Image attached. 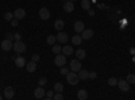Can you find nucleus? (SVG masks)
Listing matches in <instances>:
<instances>
[{
	"label": "nucleus",
	"mask_w": 135,
	"mask_h": 100,
	"mask_svg": "<svg viewBox=\"0 0 135 100\" xmlns=\"http://www.w3.org/2000/svg\"><path fill=\"white\" fill-rule=\"evenodd\" d=\"M53 100H64V96L61 92H55L54 96H53Z\"/></svg>",
	"instance_id": "obj_28"
},
{
	"label": "nucleus",
	"mask_w": 135,
	"mask_h": 100,
	"mask_svg": "<svg viewBox=\"0 0 135 100\" xmlns=\"http://www.w3.org/2000/svg\"><path fill=\"white\" fill-rule=\"evenodd\" d=\"M81 7L85 11H89V9H91V2H89V0H83V2H81Z\"/></svg>",
	"instance_id": "obj_24"
},
{
	"label": "nucleus",
	"mask_w": 135,
	"mask_h": 100,
	"mask_svg": "<svg viewBox=\"0 0 135 100\" xmlns=\"http://www.w3.org/2000/svg\"><path fill=\"white\" fill-rule=\"evenodd\" d=\"M14 38V34H12V32H8V34L6 35V39H12Z\"/></svg>",
	"instance_id": "obj_37"
},
{
	"label": "nucleus",
	"mask_w": 135,
	"mask_h": 100,
	"mask_svg": "<svg viewBox=\"0 0 135 100\" xmlns=\"http://www.w3.org/2000/svg\"><path fill=\"white\" fill-rule=\"evenodd\" d=\"M73 28H74V31L77 32V34H81V32L85 30V25H84V22L77 20L76 23H74V26H73Z\"/></svg>",
	"instance_id": "obj_6"
},
{
	"label": "nucleus",
	"mask_w": 135,
	"mask_h": 100,
	"mask_svg": "<svg viewBox=\"0 0 135 100\" xmlns=\"http://www.w3.org/2000/svg\"><path fill=\"white\" fill-rule=\"evenodd\" d=\"M108 84L111 87H114V85H118V80L115 79V77H111V79H108Z\"/></svg>",
	"instance_id": "obj_30"
},
{
	"label": "nucleus",
	"mask_w": 135,
	"mask_h": 100,
	"mask_svg": "<svg viewBox=\"0 0 135 100\" xmlns=\"http://www.w3.org/2000/svg\"><path fill=\"white\" fill-rule=\"evenodd\" d=\"M69 2H72V3H73V2H76V0H69Z\"/></svg>",
	"instance_id": "obj_44"
},
{
	"label": "nucleus",
	"mask_w": 135,
	"mask_h": 100,
	"mask_svg": "<svg viewBox=\"0 0 135 100\" xmlns=\"http://www.w3.org/2000/svg\"><path fill=\"white\" fill-rule=\"evenodd\" d=\"M11 25H12V26H14V27H16V26H18V25H19V20H18V19H16V18H14V19H12V20H11Z\"/></svg>",
	"instance_id": "obj_35"
},
{
	"label": "nucleus",
	"mask_w": 135,
	"mask_h": 100,
	"mask_svg": "<svg viewBox=\"0 0 135 100\" xmlns=\"http://www.w3.org/2000/svg\"><path fill=\"white\" fill-rule=\"evenodd\" d=\"M25 16H26V11H25L23 8H16V9L14 11V18H16L18 20L25 19Z\"/></svg>",
	"instance_id": "obj_7"
},
{
	"label": "nucleus",
	"mask_w": 135,
	"mask_h": 100,
	"mask_svg": "<svg viewBox=\"0 0 135 100\" xmlns=\"http://www.w3.org/2000/svg\"><path fill=\"white\" fill-rule=\"evenodd\" d=\"M39 54H32V57H31V61H34V62H38L39 61Z\"/></svg>",
	"instance_id": "obj_33"
},
{
	"label": "nucleus",
	"mask_w": 135,
	"mask_h": 100,
	"mask_svg": "<svg viewBox=\"0 0 135 100\" xmlns=\"http://www.w3.org/2000/svg\"><path fill=\"white\" fill-rule=\"evenodd\" d=\"M73 53H74V51H73V47H72V46H68V45H66L65 47H62V54H64V55H72Z\"/></svg>",
	"instance_id": "obj_20"
},
{
	"label": "nucleus",
	"mask_w": 135,
	"mask_h": 100,
	"mask_svg": "<svg viewBox=\"0 0 135 100\" xmlns=\"http://www.w3.org/2000/svg\"><path fill=\"white\" fill-rule=\"evenodd\" d=\"M86 97H88V92L85 89H80L77 92V99L78 100H86Z\"/></svg>",
	"instance_id": "obj_16"
},
{
	"label": "nucleus",
	"mask_w": 135,
	"mask_h": 100,
	"mask_svg": "<svg viewBox=\"0 0 135 100\" xmlns=\"http://www.w3.org/2000/svg\"><path fill=\"white\" fill-rule=\"evenodd\" d=\"M66 80H68V83H69L70 85H76L80 79H78V74L76 72H69L66 74Z\"/></svg>",
	"instance_id": "obj_2"
},
{
	"label": "nucleus",
	"mask_w": 135,
	"mask_h": 100,
	"mask_svg": "<svg viewBox=\"0 0 135 100\" xmlns=\"http://www.w3.org/2000/svg\"><path fill=\"white\" fill-rule=\"evenodd\" d=\"M14 38H15L16 41H20V34H19V32H15V34H14Z\"/></svg>",
	"instance_id": "obj_38"
},
{
	"label": "nucleus",
	"mask_w": 135,
	"mask_h": 100,
	"mask_svg": "<svg viewBox=\"0 0 135 100\" xmlns=\"http://www.w3.org/2000/svg\"><path fill=\"white\" fill-rule=\"evenodd\" d=\"M51 51L57 55V54H60L61 51H62V47L60 46V45H53V47H51Z\"/></svg>",
	"instance_id": "obj_25"
},
{
	"label": "nucleus",
	"mask_w": 135,
	"mask_h": 100,
	"mask_svg": "<svg viewBox=\"0 0 135 100\" xmlns=\"http://www.w3.org/2000/svg\"><path fill=\"white\" fill-rule=\"evenodd\" d=\"M118 87H119V89L123 91V92H127L130 89V84L126 80H119L118 81Z\"/></svg>",
	"instance_id": "obj_9"
},
{
	"label": "nucleus",
	"mask_w": 135,
	"mask_h": 100,
	"mask_svg": "<svg viewBox=\"0 0 135 100\" xmlns=\"http://www.w3.org/2000/svg\"><path fill=\"white\" fill-rule=\"evenodd\" d=\"M26 69H27V72H30V73H34L37 70V62H34V61H30V62H27L26 64Z\"/></svg>",
	"instance_id": "obj_14"
},
{
	"label": "nucleus",
	"mask_w": 135,
	"mask_h": 100,
	"mask_svg": "<svg viewBox=\"0 0 135 100\" xmlns=\"http://www.w3.org/2000/svg\"><path fill=\"white\" fill-rule=\"evenodd\" d=\"M69 66H70V70H72V72H78V70L83 69L80 60H72L70 64H69Z\"/></svg>",
	"instance_id": "obj_4"
},
{
	"label": "nucleus",
	"mask_w": 135,
	"mask_h": 100,
	"mask_svg": "<svg viewBox=\"0 0 135 100\" xmlns=\"http://www.w3.org/2000/svg\"><path fill=\"white\" fill-rule=\"evenodd\" d=\"M64 26H65V23H64L62 19H58V20L54 22V27H55V30H58V31H62Z\"/></svg>",
	"instance_id": "obj_18"
},
{
	"label": "nucleus",
	"mask_w": 135,
	"mask_h": 100,
	"mask_svg": "<svg viewBox=\"0 0 135 100\" xmlns=\"http://www.w3.org/2000/svg\"><path fill=\"white\" fill-rule=\"evenodd\" d=\"M74 53H76L77 60H84V58H85V55H86V53H85L84 49H78V50H76Z\"/></svg>",
	"instance_id": "obj_17"
},
{
	"label": "nucleus",
	"mask_w": 135,
	"mask_h": 100,
	"mask_svg": "<svg viewBox=\"0 0 135 100\" xmlns=\"http://www.w3.org/2000/svg\"><path fill=\"white\" fill-rule=\"evenodd\" d=\"M39 18H41L42 20L50 19V11H49L46 7H42V8L39 9Z\"/></svg>",
	"instance_id": "obj_5"
},
{
	"label": "nucleus",
	"mask_w": 135,
	"mask_h": 100,
	"mask_svg": "<svg viewBox=\"0 0 135 100\" xmlns=\"http://www.w3.org/2000/svg\"><path fill=\"white\" fill-rule=\"evenodd\" d=\"M0 100H3V96L2 95H0Z\"/></svg>",
	"instance_id": "obj_43"
},
{
	"label": "nucleus",
	"mask_w": 135,
	"mask_h": 100,
	"mask_svg": "<svg viewBox=\"0 0 135 100\" xmlns=\"http://www.w3.org/2000/svg\"><path fill=\"white\" fill-rule=\"evenodd\" d=\"M72 42L74 43V45H80V43L83 42V38H81V35H80V34H76V35L72 38Z\"/></svg>",
	"instance_id": "obj_22"
},
{
	"label": "nucleus",
	"mask_w": 135,
	"mask_h": 100,
	"mask_svg": "<svg viewBox=\"0 0 135 100\" xmlns=\"http://www.w3.org/2000/svg\"><path fill=\"white\" fill-rule=\"evenodd\" d=\"M43 100H53V99H49V97H46V99H43Z\"/></svg>",
	"instance_id": "obj_42"
},
{
	"label": "nucleus",
	"mask_w": 135,
	"mask_h": 100,
	"mask_svg": "<svg viewBox=\"0 0 135 100\" xmlns=\"http://www.w3.org/2000/svg\"><path fill=\"white\" fill-rule=\"evenodd\" d=\"M126 81L128 83V84H135V74H128L127 76V79H126Z\"/></svg>",
	"instance_id": "obj_27"
},
{
	"label": "nucleus",
	"mask_w": 135,
	"mask_h": 100,
	"mask_svg": "<svg viewBox=\"0 0 135 100\" xmlns=\"http://www.w3.org/2000/svg\"><path fill=\"white\" fill-rule=\"evenodd\" d=\"M132 61L135 62V55H132Z\"/></svg>",
	"instance_id": "obj_41"
},
{
	"label": "nucleus",
	"mask_w": 135,
	"mask_h": 100,
	"mask_svg": "<svg viewBox=\"0 0 135 100\" xmlns=\"http://www.w3.org/2000/svg\"><path fill=\"white\" fill-rule=\"evenodd\" d=\"M38 84H39V87H43L45 84H47V80H46V77H41V79L38 80Z\"/></svg>",
	"instance_id": "obj_31"
},
{
	"label": "nucleus",
	"mask_w": 135,
	"mask_h": 100,
	"mask_svg": "<svg viewBox=\"0 0 135 100\" xmlns=\"http://www.w3.org/2000/svg\"><path fill=\"white\" fill-rule=\"evenodd\" d=\"M73 9H74V6H73V3L72 2H65L64 3V11L65 12H73Z\"/></svg>",
	"instance_id": "obj_15"
},
{
	"label": "nucleus",
	"mask_w": 135,
	"mask_h": 100,
	"mask_svg": "<svg viewBox=\"0 0 135 100\" xmlns=\"http://www.w3.org/2000/svg\"><path fill=\"white\" fill-rule=\"evenodd\" d=\"M15 95V89H14V87H6L4 88V96L7 99H12Z\"/></svg>",
	"instance_id": "obj_10"
},
{
	"label": "nucleus",
	"mask_w": 135,
	"mask_h": 100,
	"mask_svg": "<svg viewBox=\"0 0 135 100\" xmlns=\"http://www.w3.org/2000/svg\"><path fill=\"white\" fill-rule=\"evenodd\" d=\"M60 73H61L62 76H66L68 73H69V70H68V69L65 68V66H62V68H61V72H60Z\"/></svg>",
	"instance_id": "obj_34"
},
{
	"label": "nucleus",
	"mask_w": 135,
	"mask_h": 100,
	"mask_svg": "<svg viewBox=\"0 0 135 100\" xmlns=\"http://www.w3.org/2000/svg\"><path fill=\"white\" fill-rule=\"evenodd\" d=\"M93 30H91V28H85L83 32H81V38L83 39H91L92 37H93Z\"/></svg>",
	"instance_id": "obj_11"
},
{
	"label": "nucleus",
	"mask_w": 135,
	"mask_h": 100,
	"mask_svg": "<svg viewBox=\"0 0 135 100\" xmlns=\"http://www.w3.org/2000/svg\"><path fill=\"white\" fill-rule=\"evenodd\" d=\"M46 96H47L49 99H53V96H54V92H53V91H47V92H46Z\"/></svg>",
	"instance_id": "obj_36"
},
{
	"label": "nucleus",
	"mask_w": 135,
	"mask_h": 100,
	"mask_svg": "<svg viewBox=\"0 0 135 100\" xmlns=\"http://www.w3.org/2000/svg\"><path fill=\"white\" fill-rule=\"evenodd\" d=\"M78 79L80 80H86L88 79V70H85V69H81V70H78Z\"/></svg>",
	"instance_id": "obj_21"
},
{
	"label": "nucleus",
	"mask_w": 135,
	"mask_h": 100,
	"mask_svg": "<svg viewBox=\"0 0 135 100\" xmlns=\"http://www.w3.org/2000/svg\"><path fill=\"white\" fill-rule=\"evenodd\" d=\"M4 19L7 20V22H11L14 19V14H11V12H6L4 14Z\"/></svg>",
	"instance_id": "obj_29"
},
{
	"label": "nucleus",
	"mask_w": 135,
	"mask_h": 100,
	"mask_svg": "<svg viewBox=\"0 0 135 100\" xmlns=\"http://www.w3.org/2000/svg\"><path fill=\"white\" fill-rule=\"evenodd\" d=\"M12 46H14V43H12V41H11V39H4L2 42V49L4 51H9L11 49H12Z\"/></svg>",
	"instance_id": "obj_8"
},
{
	"label": "nucleus",
	"mask_w": 135,
	"mask_h": 100,
	"mask_svg": "<svg viewBox=\"0 0 135 100\" xmlns=\"http://www.w3.org/2000/svg\"><path fill=\"white\" fill-rule=\"evenodd\" d=\"M130 53L134 55V54H135V49H134V47H131V49H130Z\"/></svg>",
	"instance_id": "obj_40"
},
{
	"label": "nucleus",
	"mask_w": 135,
	"mask_h": 100,
	"mask_svg": "<svg viewBox=\"0 0 135 100\" xmlns=\"http://www.w3.org/2000/svg\"><path fill=\"white\" fill-rule=\"evenodd\" d=\"M88 77H89V79H96V77H97V73L96 72H88Z\"/></svg>",
	"instance_id": "obj_32"
},
{
	"label": "nucleus",
	"mask_w": 135,
	"mask_h": 100,
	"mask_svg": "<svg viewBox=\"0 0 135 100\" xmlns=\"http://www.w3.org/2000/svg\"><path fill=\"white\" fill-rule=\"evenodd\" d=\"M12 49H14V51H16L18 54H20V53H25V51H26L27 46H26V43H25V42H22V41H16V42L14 43Z\"/></svg>",
	"instance_id": "obj_1"
},
{
	"label": "nucleus",
	"mask_w": 135,
	"mask_h": 100,
	"mask_svg": "<svg viewBox=\"0 0 135 100\" xmlns=\"http://www.w3.org/2000/svg\"><path fill=\"white\" fill-rule=\"evenodd\" d=\"M88 12H89V15H91V16H93V15H95V11H93L92 8H91V9H89V11H88Z\"/></svg>",
	"instance_id": "obj_39"
},
{
	"label": "nucleus",
	"mask_w": 135,
	"mask_h": 100,
	"mask_svg": "<svg viewBox=\"0 0 135 100\" xmlns=\"http://www.w3.org/2000/svg\"><path fill=\"white\" fill-rule=\"evenodd\" d=\"M68 39H69V37H68L66 32L60 31L58 34H57V41H58L60 43H66V42H68Z\"/></svg>",
	"instance_id": "obj_12"
},
{
	"label": "nucleus",
	"mask_w": 135,
	"mask_h": 100,
	"mask_svg": "<svg viewBox=\"0 0 135 100\" xmlns=\"http://www.w3.org/2000/svg\"><path fill=\"white\" fill-rule=\"evenodd\" d=\"M14 61H15V65L18 66V68H23L25 64H26V62H25V58H23V57H20V55H19V57H16Z\"/></svg>",
	"instance_id": "obj_19"
},
{
	"label": "nucleus",
	"mask_w": 135,
	"mask_h": 100,
	"mask_svg": "<svg viewBox=\"0 0 135 100\" xmlns=\"http://www.w3.org/2000/svg\"><path fill=\"white\" fill-rule=\"evenodd\" d=\"M54 91L55 92H62L64 91V85L61 83H55L54 84Z\"/></svg>",
	"instance_id": "obj_26"
},
{
	"label": "nucleus",
	"mask_w": 135,
	"mask_h": 100,
	"mask_svg": "<svg viewBox=\"0 0 135 100\" xmlns=\"http://www.w3.org/2000/svg\"><path fill=\"white\" fill-rule=\"evenodd\" d=\"M46 42L49 43V45H55V42H57V37H55V35H49L47 38H46Z\"/></svg>",
	"instance_id": "obj_23"
},
{
	"label": "nucleus",
	"mask_w": 135,
	"mask_h": 100,
	"mask_svg": "<svg viewBox=\"0 0 135 100\" xmlns=\"http://www.w3.org/2000/svg\"><path fill=\"white\" fill-rule=\"evenodd\" d=\"M45 95H46V92H45V89H43L42 87L35 88V91H34V96H35L37 99H43Z\"/></svg>",
	"instance_id": "obj_13"
},
{
	"label": "nucleus",
	"mask_w": 135,
	"mask_h": 100,
	"mask_svg": "<svg viewBox=\"0 0 135 100\" xmlns=\"http://www.w3.org/2000/svg\"><path fill=\"white\" fill-rule=\"evenodd\" d=\"M54 64L60 66V68H62V66L66 65V55L64 54H57L55 55V58H54Z\"/></svg>",
	"instance_id": "obj_3"
},
{
	"label": "nucleus",
	"mask_w": 135,
	"mask_h": 100,
	"mask_svg": "<svg viewBox=\"0 0 135 100\" xmlns=\"http://www.w3.org/2000/svg\"><path fill=\"white\" fill-rule=\"evenodd\" d=\"M7 100H12V99H7Z\"/></svg>",
	"instance_id": "obj_45"
}]
</instances>
